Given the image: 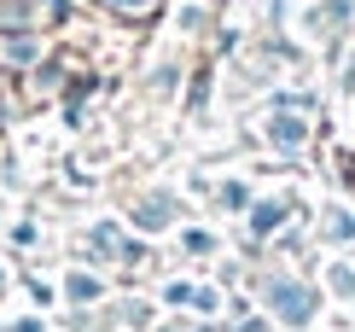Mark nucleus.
<instances>
[{"mask_svg": "<svg viewBox=\"0 0 355 332\" xmlns=\"http://www.w3.org/2000/svg\"><path fill=\"white\" fill-rule=\"evenodd\" d=\"M274 304H279V315H286V321H309V292H297V285H279Z\"/></svg>", "mask_w": 355, "mask_h": 332, "instance_id": "obj_1", "label": "nucleus"}]
</instances>
